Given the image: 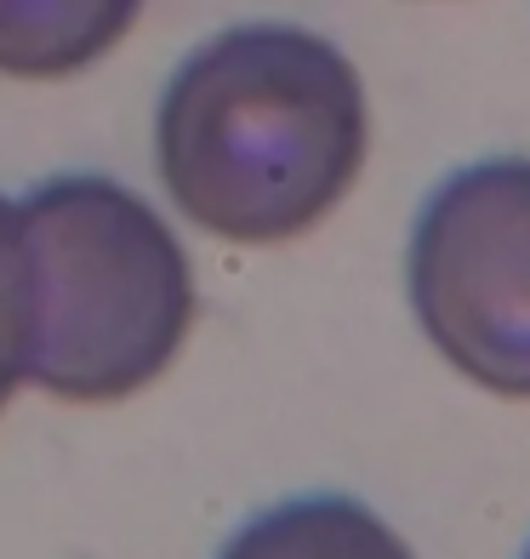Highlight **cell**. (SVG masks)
I'll list each match as a JSON object with an SVG mask.
<instances>
[{"mask_svg": "<svg viewBox=\"0 0 530 559\" xmlns=\"http://www.w3.org/2000/svg\"><path fill=\"white\" fill-rule=\"evenodd\" d=\"M519 559H530V537H525V548H519Z\"/></svg>", "mask_w": 530, "mask_h": 559, "instance_id": "cell-7", "label": "cell"}, {"mask_svg": "<svg viewBox=\"0 0 530 559\" xmlns=\"http://www.w3.org/2000/svg\"><path fill=\"white\" fill-rule=\"evenodd\" d=\"M143 0H0V74L69 81L132 35Z\"/></svg>", "mask_w": 530, "mask_h": 559, "instance_id": "cell-5", "label": "cell"}, {"mask_svg": "<svg viewBox=\"0 0 530 559\" xmlns=\"http://www.w3.org/2000/svg\"><path fill=\"white\" fill-rule=\"evenodd\" d=\"M29 383V246L23 212L0 194V412Z\"/></svg>", "mask_w": 530, "mask_h": 559, "instance_id": "cell-6", "label": "cell"}, {"mask_svg": "<svg viewBox=\"0 0 530 559\" xmlns=\"http://www.w3.org/2000/svg\"><path fill=\"white\" fill-rule=\"evenodd\" d=\"M406 292L434 354L496 400H530V160L439 177L406 246Z\"/></svg>", "mask_w": 530, "mask_h": 559, "instance_id": "cell-3", "label": "cell"}, {"mask_svg": "<svg viewBox=\"0 0 530 559\" xmlns=\"http://www.w3.org/2000/svg\"><path fill=\"white\" fill-rule=\"evenodd\" d=\"M17 212L29 383L69 405H115L160 383L194 325V269L171 223L97 171L46 177Z\"/></svg>", "mask_w": 530, "mask_h": 559, "instance_id": "cell-2", "label": "cell"}, {"mask_svg": "<svg viewBox=\"0 0 530 559\" xmlns=\"http://www.w3.org/2000/svg\"><path fill=\"white\" fill-rule=\"evenodd\" d=\"M371 148L365 81L337 40L297 23H234L171 69L155 166L212 240L286 246L332 217Z\"/></svg>", "mask_w": 530, "mask_h": 559, "instance_id": "cell-1", "label": "cell"}, {"mask_svg": "<svg viewBox=\"0 0 530 559\" xmlns=\"http://www.w3.org/2000/svg\"><path fill=\"white\" fill-rule=\"evenodd\" d=\"M217 559H417V548L360 497L302 491L251 514Z\"/></svg>", "mask_w": 530, "mask_h": 559, "instance_id": "cell-4", "label": "cell"}]
</instances>
